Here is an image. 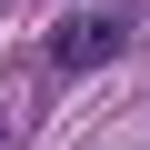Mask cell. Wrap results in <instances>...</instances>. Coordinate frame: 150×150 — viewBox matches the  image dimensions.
Masks as SVG:
<instances>
[{
  "mask_svg": "<svg viewBox=\"0 0 150 150\" xmlns=\"http://www.w3.org/2000/svg\"><path fill=\"white\" fill-rule=\"evenodd\" d=\"M120 50H130V10H70V20H50L40 70L50 80H90V70H110Z\"/></svg>",
  "mask_w": 150,
  "mask_h": 150,
  "instance_id": "cell-1",
  "label": "cell"
}]
</instances>
